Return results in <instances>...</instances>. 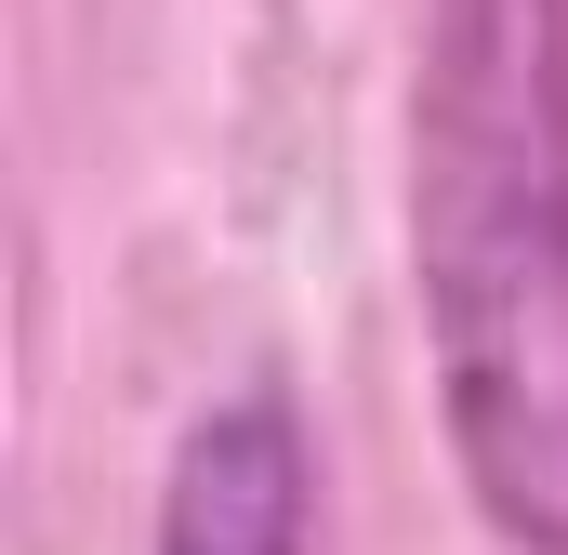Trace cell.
I'll list each match as a JSON object with an SVG mask.
<instances>
[{"mask_svg":"<svg viewBox=\"0 0 568 555\" xmlns=\"http://www.w3.org/2000/svg\"><path fill=\"white\" fill-rule=\"evenodd\" d=\"M410 278L476 516L568 555V0H424Z\"/></svg>","mask_w":568,"mask_h":555,"instance_id":"obj_1","label":"cell"},{"mask_svg":"<svg viewBox=\"0 0 568 555\" xmlns=\"http://www.w3.org/2000/svg\"><path fill=\"white\" fill-rule=\"evenodd\" d=\"M159 555H317V450L278 384H239L225 411L185 423L159 490Z\"/></svg>","mask_w":568,"mask_h":555,"instance_id":"obj_2","label":"cell"}]
</instances>
